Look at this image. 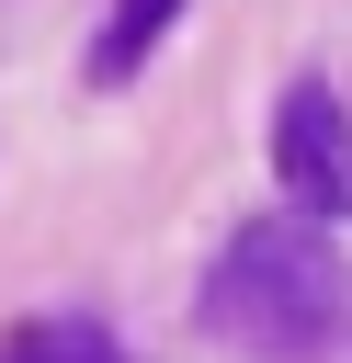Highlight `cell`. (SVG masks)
I'll return each mask as SVG.
<instances>
[{
	"instance_id": "cell-3",
	"label": "cell",
	"mask_w": 352,
	"mask_h": 363,
	"mask_svg": "<svg viewBox=\"0 0 352 363\" xmlns=\"http://www.w3.org/2000/svg\"><path fill=\"white\" fill-rule=\"evenodd\" d=\"M170 23H182V0H114V11H102V34H91V79H102V91H114V79H136V68H148V45H159Z\"/></svg>"
},
{
	"instance_id": "cell-1",
	"label": "cell",
	"mask_w": 352,
	"mask_h": 363,
	"mask_svg": "<svg viewBox=\"0 0 352 363\" xmlns=\"http://www.w3.org/2000/svg\"><path fill=\"white\" fill-rule=\"evenodd\" d=\"M341 318H352V272L329 261L318 216H261L204 272V329L261 352V363H318L341 340Z\"/></svg>"
},
{
	"instance_id": "cell-4",
	"label": "cell",
	"mask_w": 352,
	"mask_h": 363,
	"mask_svg": "<svg viewBox=\"0 0 352 363\" xmlns=\"http://www.w3.org/2000/svg\"><path fill=\"white\" fill-rule=\"evenodd\" d=\"M0 363H125V352H114V329H91V318H23V329L0 340Z\"/></svg>"
},
{
	"instance_id": "cell-2",
	"label": "cell",
	"mask_w": 352,
	"mask_h": 363,
	"mask_svg": "<svg viewBox=\"0 0 352 363\" xmlns=\"http://www.w3.org/2000/svg\"><path fill=\"white\" fill-rule=\"evenodd\" d=\"M273 170L295 193V216H352V102L329 79H295L273 113Z\"/></svg>"
}]
</instances>
